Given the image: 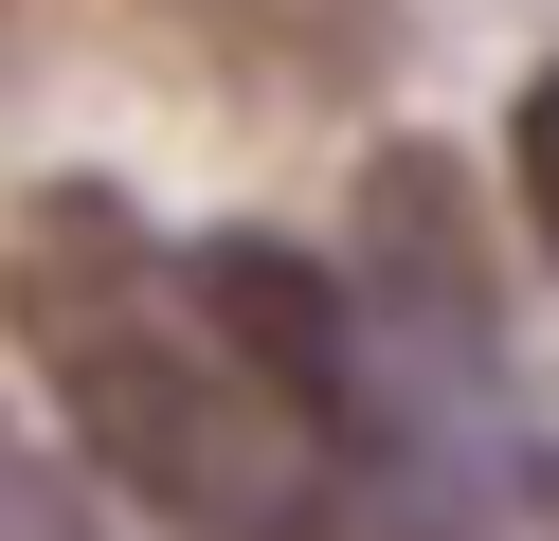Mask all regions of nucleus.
Wrapping results in <instances>:
<instances>
[{
	"instance_id": "1",
	"label": "nucleus",
	"mask_w": 559,
	"mask_h": 541,
	"mask_svg": "<svg viewBox=\"0 0 559 541\" xmlns=\"http://www.w3.org/2000/svg\"><path fill=\"white\" fill-rule=\"evenodd\" d=\"M0 325H19L37 397L73 415L91 487L145 505L163 541H325L343 451L217 343L199 252H163L109 180H37L0 216Z\"/></svg>"
},
{
	"instance_id": "2",
	"label": "nucleus",
	"mask_w": 559,
	"mask_h": 541,
	"mask_svg": "<svg viewBox=\"0 0 559 541\" xmlns=\"http://www.w3.org/2000/svg\"><path fill=\"white\" fill-rule=\"evenodd\" d=\"M199 307H217V343L253 361L325 451H361V307H343L325 252H289V235H199Z\"/></svg>"
},
{
	"instance_id": "3",
	"label": "nucleus",
	"mask_w": 559,
	"mask_h": 541,
	"mask_svg": "<svg viewBox=\"0 0 559 541\" xmlns=\"http://www.w3.org/2000/svg\"><path fill=\"white\" fill-rule=\"evenodd\" d=\"M0 541H109V524H91V505L55 487V469L19 451V433H0Z\"/></svg>"
},
{
	"instance_id": "4",
	"label": "nucleus",
	"mask_w": 559,
	"mask_h": 541,
	"mask_svg": "<svg viewBox=\"0 0 559 541\" xmlns=\"http://www.w3.org/2000/svg\"><path fill=\"white\" fill-rule=\"evenodd\" d=\"M542 235H559V91H542Z\"/></svg>"
},
{
	"instance_id": "5",
	"label": "nucleus",
	"mask_w": 559,
	"mask_h": 541,
	"mask_svg": "<svg viewBox=\"0 0 559 541\" xmlns=\"http://www.w3.org/2000/svg\"><path fill=\"white\" fill-rule=\"evenodd\" d=\"M542 524H559V469H542Z\"/></svg>"
}]
</instances>
